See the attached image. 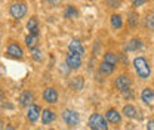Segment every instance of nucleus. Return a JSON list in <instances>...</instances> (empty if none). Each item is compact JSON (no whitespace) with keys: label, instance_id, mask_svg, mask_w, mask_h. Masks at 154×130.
Instances as JSON below:
<instances>
[{"label":"nucleus","instance_id":"nucleus-1","mask_svg":"<svg viewBox=\"0 0 154 130\" xmlns=\"http://www.w3.org/2000/svg\"><path fill=\"white\" fill-rule=\"evenodd\" d=\"M132 65H134V70L136 75L141 78V80H147L151 77V65L148 62L147 58L144 56H136L134 61H132Z\"/></svg>","mask_w":154,"mask_h":130},{"label":"nucleus","instance_id":"nucleus-2","mask_svg":"<svg viewBox=\"0 0 154 130\" xmlns=\"http://www.w3.org/2000/svg\"><path fill=\"white\" fill-rule=\"evenodd\" d=\"M61 118H62V121L65 123V126L70 127V129L79 127V126H80V121H82L80 112H77L76 110H73V108H64V110L61 111Z\"/></svg>","mask_w":154,"mask_h":130},{"label":"nucleus","instance_id":"nucleus-3","mask_svg":"<svg viewBox=\"0 0 154 130\" xmlns=\"http://www.w3.org/2000/svg\"><path fill=\"white\" fill-rule=\"evenodd\" d=\"M88 127L91 130H110V124L105 120L104 114L92 112L88 118Z\"/></svg>","mask_w":154,"mask_h":130},{"label":"nucleus","instance_id":"nucleus-4","mask_svg":"<svg viewBox=\"0 0 154 130\" xmlns=\"http://www.w3.org/2000/svg\"><path fill=\"white\" fill-rule=\"evenodd\" d=\"M28 12V8H27V3L24 0H12L9 3V14L14 19H22Z\"/></svg>","mask_w":154,"mask_h":130},{"label":"nucleus","instance_id":"nucleus-5","mask_svg":"<svg viewBox=\"0 0 154 130\" xmlns=\"http://www.w3.org/2000/svg\"><path fill=\"white\" fill-rule=\"evenodd\" d=\"M132 86V77L129 74H119L116 77L114 80H113V87H114L117 92H123V90H126V89H129Z\"/></svg>","mask_w":154,"mask_h":130},{"label":"nucleus","instance_id":"nucleus-6","mask_svg":"<svg viewBox=\"0 0 154 130\" xmlns=\"http://www.w3.org/2000/svg\"><path fill=\"white\" fill-rule=\"evenodd\" d=\"M42 96H43V101L46 104H49V105H57L58 102H59V92H58L57 87H54V86L45 87Z\"/></svg>","mask_w":154,"mask_h":130},{"label":"nucleus","instance_id":"nucleus-7","mask_svg":"<svg viewBox=\"0 0 154 130\" xmlns=\"http://www.w3.org/2000/svg\"><path fill=\"white\" fill-rule=\"evenodd\" d=\"M64 62L68 65V68H70L71 71H77V70L82 68V65H83V58L80 55L68 52V53L65 55V61H64Z\"/></svg>","mask_w":154,"mask_h":130},{"label":"nucleus","instance_id":"nucleus-8","mask_svg":"<svg viewBox=\"0 0 154 130\" xmlns=\"http://www.w3.org/2000/svg\"><path fill=\"white\" fill-rule=\"evenodd\" d=\"M105 120L108 121V124H113V126H120L122 124V112L119 111L114 107H110L105 114H104Z\"/></svg>","mask_w":154,"mask_h":130},{"label":"nucleus","instance_id":"nucleus-9","mask_svg":"<svg viewBox=\"0 0 154 130\" xmlns=\"http://www.w3.org/2000/svg\"><path fill=\"white\" fill-rule=\"evenodd\" d=\"M6 55L12 59H22L24 58V49L22 46L17 43V41H11L8 44V49H6Z\"/></svg>","mask_w":154,"mask_h":130},{"label":"nucleus","instance_id":"nucleus-10","mask_svg":"<svg viewBox=\"0 0 154 130\" xmlns=\"http://www.w3.org/2000/svg\"><path fill=\"white\" fill-rule=\"evenodd\" d=\"M18 104L21 108H28L30 105L34 104V93L31 90H24L19 93L18 96Z\"/></svg>","mask_w":154,"mask_h":130},{"label":"nucleus","instance_id":"nucleus-11","mask_svg":"<svg viewBox=\"0 0 154 130\" xmlns=\"http://www.w3.org/2000/svg\"><path fill=\"white\" fill-rule=\"evenodd\" d=\"M40 115H42V108H40V105H37V104H33V105H30V107L27 108V120H28L31 124L37 123Z\"/></svg>","mask_w":154,"mask_h":130},{"label":"nucleus","instance_id":"nucleus-12","mask_svg":"<svg viewBox=\"0 0 154 130\" xmlns=\"http://www.w3.org/2000/svg\"><path fill=\"white\" fill-rule=\"evenodd\" d=\"M68 52L76 53V55H80L83 58L85 53H86V49H85V46H83V43H82L80 40L73 38V40H70V43H68Z\"/></svg>","mask_w":154,"mask_h":130},{"label":"nucleus","instance_id":"nucleus-13","mask_svg":"<svg viewBox=\"0 0 154 130\" xmlns=\"http://www.w3.org/2000/svg\"><path fill=\"white\" fill-rule=\"evenodd\" d=\"M40 118H42V124H45V126H51V124L57 120V112L54 111L52 108H45V110H42Z\"/></svg>","mask_w":154,"mask_h":130},{"label":"nucleus","instance_id":"nucleus-14","mask_svg":"<svg viewBox=\"0 0 154 130\" xmlns=\"http://www.w3.org/2000/svg\"><path fill=\"white\" fill-rule=\"evenodd\" d=\"M122 115H125L129 120H135V118H139V111L132 104H125L122 108Z\"/></svg>","mask_w":154,"mask_h":130},{"label":"nucleus","instance_id":"nucleus-15","mask_svg":"<svg viewBox=\"0 0 154 130\" xmlns=\"http://www.w3.org/2000/svg\"><path fill=\"white\" fill-rule=\"evenodd\" d=\"M27 30H28V34H33V36H40V22H38L37 17H30V19L27 21Z\"/></svg>","mask_w":154,"mask_h":130},{"label":"nucleus","instance_id":"nucleus-16","mask_svg":"<svg viewBox=\"0 0 154 130\" xmlns=\"http://www.w3.org/2000/svg\"><path fill=\"white\" fill-rule=\"evenodd\" d=\"M142 40L139 37H134L131 38L129 41H126L125 43V46H123V50L125 52H136V50H139L141 47H142Z\"/></svg>","mask_w":154,"mask_h":130},{"label":"nucleus","instance_id":"nucleus-17","mask_svg":"<svg viewBox=\"0 0 154 130\" xmlns=\"http://www.w3.org/2000/svg\"><path fill=\"white\" fill-rule=\"evenodd\" d=\"M114 71H116V67L107 64V62H104V61H101V62L98 64V73L102 75V77H110V75L114 74Z\"/></svg>","mask_w":154,"mask_h":130},{"label":"nucleus","instance_id":"nucleus-18","mask_svg":"<svg viewBox=\"0 0 154 130\" xmlns=\"http://www.w3.org/2000/svg\"><path fill=\"white\" fill-rule=\"evenodd\" d=\"M70 87L74 90V92H80L85 89V77L83 75H74L71 77L70 80Z\"/></svg>","mask_w":154,"mask_h":130},{"label":"nucleus","instance_id":"nucleus-19","mask_svg":"<svg viewBox=\"0 0 154 130\" xmlns=\"http://www.w3.org/2000/svg\"><path fill=\"white\" fill-rule=\"evenodd\" d=\"M141 101L145 104V105H151L154 102V90L151 87H144L141 90Z\"/></svg>","mask_w":154,"mask_h":130},{"label":"nucleus","instance_id":"nucleus-20","mask_svg":"<svg viewBox=\"0 0 154 130\" xmlns=\"http://www.w3.org/2000/svg\"><path fill=\"white\" fill-rule=\"evenodd\" d=\"M123 25H125V21H123V17H122L120 14H113V15L110 17V27H111L113 30L119 31V30L123 28Z\"/></svg>","mask_w":154,"mask_h":130},{"label":"nucleus","instance_id":"nucleus-21","mask_svg":"<svg viewBox=\"0 0 154 130\" xmlns=\"http://www.w3.org/2000/svg\"><path fill=\"white\" fill-rule=\"evenodd\" d=\"M102 61L113 65V67H117L119 65V53H116L113 50H107L104 55H102Z\"/></svg>","mask_w":154,"mask_h":130},{"label":"nucleus","instance_id":"nucleus-22","mask_svg":"<svg viewBox=\"0 0 154 130\" xmlns=\"http://www.w3.org/2000/svg\"><path fill=\"white\" fill-rule=\"evenodd\" d=\"M64 18L67 19H76L79 18V9L74 5H67L64 9Z\"/></svg>","mask_w":154,"mask_h":130},{"label":"nucleus","instance_id":"nucleus-23","mask_svg":"<svg viewBox=\"0 0 154 130\" xmlns=\"http://www.w3.org/2000/svg\"><path fill=\"white\" fill-rule=\"evenodd\" d=\"M138 24H139V15H138V12L136 11H131L129 15H128V25H129V28L135 30L138 27Z\"/></svg>","mask_w":154,"mask_h":130},{"label":"nucleus","instance_id":"nucleus-24","mask_svg":"<svg viewBox=\"0 0 154 130\" xmlns=\"http://www.w3.org/2000/svg\"><path fill=\"white\" fill-rule=\"evenodd\" d=\"M24 41H25V46L31 50V49H34V47H37L38 41H40V38L38 36H33V34H27L25 38H24Z\"/></svg>","mask_w":154,"mask_h":130},{"label":"nucleus","instance_id":"nucleus-25","mask_svg":"<svg viewBox=\"0 0 154 130\" xmlns=\"http://www.w3.org/2000/svg\"><path fill=\"white\" fill-rule=\"evenodd\" d=\"M144 25L147 30L154 31V12H147L145 18H144Z\"/></svg>","mask_w":154,"mask_h":130},{"label":"nucleus","instance_id":"nucleus-26","mask_svg":"<svg viewBox=\"0 0 154 130\" xmlns=\"http://www.w3.org/2000/svg\"><path fill=\"white\" fill-rule=\"evenodd\" d=\"M31 58H33L36 62H42V61H43V58H45L43 50H42L40 47H34V49H31Z\"/></svg>","mask_w":154,"mask_h":130},{"label":"nucleus","instance_id":"nucleus-27","mask_svg":"<svg viewBox=\"0 0 154 130\" xmlns=\"http://www.w3.org/2000/svg\"><path fill=\"white\" fill-rule=\"evenodd\" d=\"M105 6L110 9H117L122 6V0H105Z\"/></svg>","mask_w":154,"mask_h":130},{"label":"nucleus","instance_id":"nucleus-28","mask_svg":"<svg viewBox=\"0 0 154 130\" xmlns=\"http://www.w3.org/2000/svg\"><path fill=\"white\" fill-rule=\"evenodd\" d=\"M122 96H123L125 99H128V101H132V99H134V90L129 87V89H126V90L122 92Z\"/></svg>","mask_w":154,"mask_h":130},{"label":"nucleus","instance_id":"nucleus-29","mask_svg":"<svg viewBox=\"0 0 154 130\" xmlns=\"http://www.w3.org/2000/svg\"><path fill=\"white\" fill-rule=\"evenodd\" d=\"M147 2H148V0H131V5H132L134 8H141V6H144Z\"/></svg>","mask_w":154,"mask_h":130},{"label":"nucleus","instance_id":"nucleus-30","mask_svg":"<svg viewBox=\"0 0 154 130\" xmlns=\"http://www.w3.org/2000/svg\"><path fill=\"white\" fill-rule=\"evenodd\" d=\"M101 49H102V44L99 41H95V46H94V55H101Z\"/></svg>","mask_w":154,"mask_h":130},{"label":"nucleus","instance_id":"nucleus-31","mask_svg":"<svg viewBox=\"0 0 154 130\" xmlns=\"http://www.w3.org/2000/svg\"><path fill=\"white\" fill-rule=\"evenodd\" d=\"M70 71H71V70L68 68V65H67L65 62H62V64H61V73L67 75V74H70Z\"/></svg>","mask_w":154,"mask_h":130},{"label":"nucleus","instance_id":"nucleus-32","mask_svg":"<svg viewBox=\"0 0 154 130\" xmlns=\"http://www.w3.org/2000/svg\"><path fill=\"white\" fill-rule=\"evenodd\" d=\"M49 6H54V8H57V6H59L61 3H62V0H45Z\"/></svg>","mask_w":154,"mask_h":130},{"label":"nucleus","instance_id":"nucleus-33","mask_svg":"<svg viewBox=\"0 0 154 130\" xmlns=\"http://www.w3.org/2000/svg\"><path fill=\"white\" fill-rule=\"evenodd\" d=\"M145 129L147 130H154V118H150L145 124Z\"/></svg>","mask_w":154,"mask_h":130},{"label":"nucleus","instance_id":"nucleus-34","mask_svg":"<svg viewBox=\"0 0 154 130\" xmlns=\"http://www.w3.org/2000/svg\"><path fill=\"white\" fill-rule=\"evenodd\" d=\"M5 127H6V123L3 118H0V130H5Z\"/></svg>","mask_w":154,"mask_h":130},{"label":"nucleus","instance_id":"nucleus-35","mask_svg":"<svg viewBox=\"0 0 154 130\" xmlns=\"http://www.w3.org/2000/svg\"><path fill=\"white\" fill-rule=\"evenodd\" d=\"M5 101V90L0 87V102H3Z\"/></svg>","mask_w":154,"mask_h":130},{"label":"nucleus","instance_id":"nucleus-36","mask_svg":"<svg viewBox=\"0 0 154 130\" xmlns=\"http://www.w3.org/2000/svg\"><path fill=\"white\" fill-rule=\"evenodd\" d=\"M5 130H17V129H15V126H12V124H6Z\"/></svg>","mask_w":154,"mask_h":130},{"label":"nucleus","instance_id":"nucleus-37","mask_svg":"<svg viewBox=\"0 0 154 130\" xmlns=\"http://www.w3.org/2000/svg\"><path fill=\"white\" fill-rule=\"evenodd\" d=\"M0 49H2V38H0Z\"/></svg>","mask_w":154,"mask_h":130},{"label":"nucleus","instance_id":"nucleus-38","mask_svg":"<svg viewBox=\"0 0 154 130\" xmlns=\"http://www.w3.org/2000/svg\"><path fill=\"white\" fill-rule=\"evenodd\" d=\"M49 130H57V129H49Z\"/></svg>","mask_w":154,"mask_h":130}]
</instances>
